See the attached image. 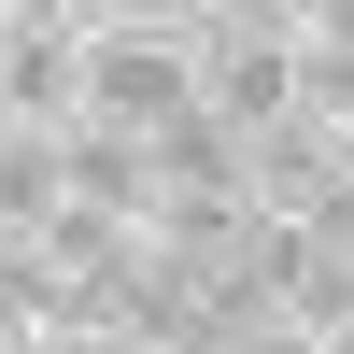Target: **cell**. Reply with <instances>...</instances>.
Returning a JSON list of instances; mask_svg holds the SVG:
<instances>
[{"label":"cell","mask_w":354,"mask_h":354,"mask_svg":"<svg viewBox=\"0 0 354 354\" xmlns=\"http://www.w3.org/2000/svg\"><path fill=\"white\" fill-rule=\"evenodd\" d=\"M198 113L241 142L298 128V43H198Z\"/></svg>","instance_id":"obj_2"},{"label":"cell","mask_w":354,"mask_h":354,"mask_svg":"<svg viewBox=\"0 0 354 354\" xmlns=\"http://www.w3.org/2000/svg\"><path fill=\"white\" fill-rule=\"evenodd\" d=\"M57 128H0V241H43V213H57Z\"/></svg>","instance_id":"obj_7"},{"label":"cell","mask_w":354,"mask_h":354,"mask_svg":"<svg viewBox=\"0 0 354 354\" xmlns=\"http://www.w3.org/2000/svg\"><path fill=\"white\" fill-rule=\"evenodd\" d=\"M340 185H354V142H340Z\"/></svg>","instance_id":"obj_12"},{"label":"cell","mask_w":354,"mask_h":354,"mask_svg":"<svg viewBox=\"0 0 354 354\" xmlns=\"http://www.w3.org/2000/svg\"><path fill=\"white\" fill-rule=\"evenodd\" d=\"M71 15H0V128H71Z\"/></svg>","instance_id":"obj_3"},{"label":"cell","mask_w":354,"mask_h":354,"mask_svg":"<svg viewBox=\"0 0 354 354\" xmlns=\"http://www.w3.org/2000/svg\"><path fill=\"white\" fill-rule=\"evenodd\" d=\"M57 185L142 227V198H156V170H142V142H128V128H57Z\"/></svg>","instance_id":"obj_5"},{"label":"cell","mask_w":354,"mask_h":354,"mask_svg":"<svg viewBox=\"0 0 354 354\" xmlns=\"http://www.w3.org/2000/svg\"><path fill=\"white\" fill-rule=\"evenodd\" d=\"M326 185H340V142H326V128H270V142H255V213L298 227Z\"/></svg>","instance_id":"obj_6"},{"label":"cell","mask_w":354,"mask_h":354,"mask_svg":"<svg viewBox=\"0 0 354 354\" xmlns=\"http://www.w3.org/2000/svg\"><path fill=\"white\" fill-rule=\"evenodd\" d=\"M170 113H198V28H85L71 128H128V142H156Z\"/></svg>","instance_id":"obj_1"},{"label":"cell","mask_w":354,"mask_h":354,"mask_svg":"<svg viewBox=\"0 0 354 354\" xmlns=\"http://www.w3.org/2000/svg\"><path fill=\"white\" fill-rule=\"evenodd\" d=\"M43 354H142V340H128V326H100V312H57Z\"/></svg>","instance_id":"obj_9"},{"label":"cell","mask_w":354,"mask_h":354,"mask_svg":"<svg viewBox=\"0 0 354 354\" xmlns=\"http://www.w3.org/2000/svg\"><path fill=\"white\" fill-rule=\"evenodd\" d=\"M0 15H57V0H0Z\"/></svg>","instance_id":"obj_11"},{"label":"cell","mask_w":354,"mask_h":354,"mask_svg":"<svg viewBox=\"0 0 354 354\" xmlns=\"http://www.w3.org/2000/svg\"><path fill=\"white\" fill-rule=\"evenodd\" d=\"M298 128L354 142V57H340V43H298Z\"/></svg>","instance_id":"obj_8"},{"label":"cell","mask_w":354,"mask_h":354,"mask_svg":"<svg viewBox=\"0 0 354 354\" xmlns=\"http://www.w3.org/2000/svg\"><path fill=\"white\" fill-rule=\"evenodd\" d=\"M142 170H156L170 198H255V142L213 128V113H170V128L142 142Z\"/></svg>","instance_id":"obj_4"},{"label":"cell","mask_w":354,"mask_h":354,"mask_svg":"<svg viewBox=\"0 0 354 354\" xmlns=\"http://www.w3.org/2000/svg\"><path fill=\"white\" fill-rule=\"evenodd\" d=\"M0 354H43V326H28V312H0Z\"/></svg>","instance_id":"obj_10"}]
</instances>
